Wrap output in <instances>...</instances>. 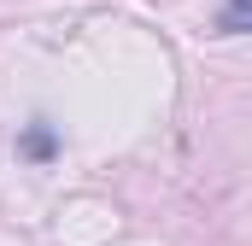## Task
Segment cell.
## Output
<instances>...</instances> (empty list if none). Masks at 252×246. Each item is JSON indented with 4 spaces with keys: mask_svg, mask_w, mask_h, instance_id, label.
<instances>
[{
    "mask_svg": "<svg viewBox=\"0 0 252 246\" xmlns=\"http://www.w3.org/2000/svg\"><path fill=\"white\" fill-rule=\"evenodd\" d=\"M24 153H30V158H47V153H53V129H47V123H35V129L24 135Z\"/></svg>",
    "mask_w": 252,
    "mask_h": 246,
    "instance_id": "obj_1",
    "label": "cell"
},
{
    "mask_svg": "<svg viewBox=\"0 0 252 246\" xmlns=\"http://www.w3.org/2000/svg\"><path fill=\"white\" fill-rule=\"evenodd\" d=\"M247 18H252V0H229V12H223V30L235 35V30H247Z\"/></svg>",
    "mask_w": 252,
    "mask_h": 246,
    "instance_id": "obj_2",
    "label": "cell"
}]
</instances>
